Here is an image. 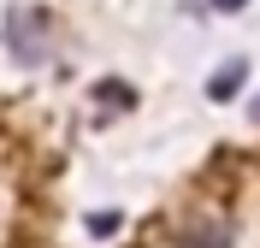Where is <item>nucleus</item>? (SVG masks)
Here are the masks:
<instances>
[{
	"label": "nucleus",
	"instance_id": "nucleus-1",
	"mask_svg": "<svg viewBox=\"0 0 260 248\" xmlns=\"http://www.w3.org/2000/svg\"><path fill=\"white\" fill-rule=\"evenodd\" d=\"M183 248H231V219H195V225H183Z\"/></svg>",
	"mask_w": 260,
	"mask_h": 248
},
{
	"label": "nucleus",
	"instance_id": "nucleus-2",
	"mask_svg": "<svg viewBox=\"0 0 260 248\" xmlns=\"http://www.w3.org/2000/svg\"><path fill=\"white\" fill-rule=\"evenodd\" d=\"M237 77H248V65H225V71H219V83H213V95H231Z\"/></svg>",
	"mask_w": 260,
	"mask_h": 248
},
{
	"label": "nucleus",
	"instance_id": "nucleus-3",
	"mask_svg": "<svg viewBox=\"0 0 260 248\" xmlns=\"http://www.w3.org/2000/svg\"><path fill=\"white\" fill-rule=\"evenodd\" d=\"M213 6H219V12H231V6H243V0H213Z\"/></svg>",
	"mask_w": 260,
	"mask_h": 248
}]
</instances>
